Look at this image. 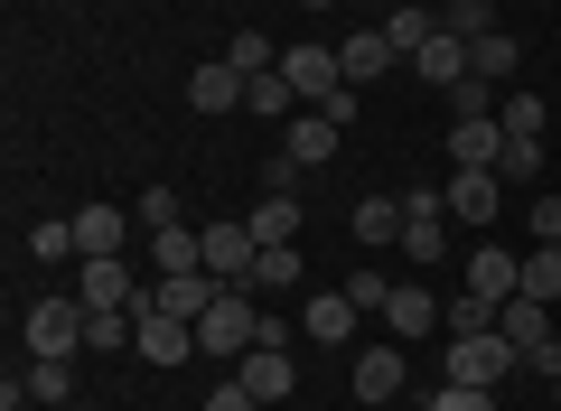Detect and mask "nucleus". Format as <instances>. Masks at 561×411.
<instances>
[{
	"instance_id": "nucleus-14",
	"label": "nucleus",
	"mask_w": 561,
	"mask_h": 411,
	"mask_svg": "<svg viewBox=\"0 0 561 411\" xmlns=\"http://www.w3.org/2000/svg\"><path fill=\"white\" fill-rule=\"evenodd\" d=\"M468 290L505 309V299L524 290V253H505V243H478V253H468Z\"/></svg>"
},
{
	"instance_id": "nucleus-7",
	"label": "nucleus",
	"mask_w": 561,
	"mask_h": 411,
	"mask_svg": "<svg viewBox=\"0 0 561 411\" xmlns=\"http://www.w3.org/2000/svg\"><path fill=\"white\" fill-rule=\"evenodd\" d=\"M140 290H150V281H140L122 253H94V262L76 272V299H84V309H140Z\"/></svg>"
},
{
	"instance_id": "nucleus-5",
	"label": "nucleus",
	"mask_w": 561,
	"mask_h": 411,
	"mask_svg": "<svg viewBox=\"0 0 561 411\" xmlns=\"http://www.w3.org/2000/svg\"><path fill=\"white\" fill-rule=\"evenodd\" d=\"M505 178L496 169H449V187H440V206H449V225H468V235H486V225L505 216Z\"/></svg>"
},
{
	"instance_id": "nucleus-32",
	"label": "nucleus",
	"mask_w": 561,
	"mask_h": 411,
	"mask_svg": "<svg viewBox=\"0 0 561 411\" xmlns=\"http://www.w3.org/2000/svg\"><path fill=\"white\" fill-rule=\"evenodd\" d=\"M131 216H140V235H160V225H179L187 206H179V187H140V196H131Z\"/></svg>"
},
{
	"instance_id": "nucleus-6",
	"label": "nucleus",
	"mask_w": 561,
	"mask_h": 411,
	"mask_svg": "<svg viewBox=\"0 0 561 411\" xmlns=\"http://www.w3.org/2000/svg\"><path fill=\"white\" fill-rule=\"evenodd\" d=\"M440 253H449V206H440V187H412L402 196V262L431 272Z\"/></svg>"
},
{
	"instance_id": "nucleus-29",
	"label": "nucleus",
	"mask_w": 561,
	"mask_h": 411,
	"mask_svg": "<svg viewBox=\"0 0 561 411\" xmlns=\"http://www.w3.org/2000/svg\"><path fill=\"white\" fill-rule=\"evenodd\" d=\"M84 355H131V309H84Z\"/></svg>"
},
{
	"instance_id": "nucleus-41",
	"label": "nucleus",
	"mask_w": 561,
	"mask_h": 411,
	"mask_svg": "<svg viewBox=\"0 0 561 411\" xmlns=\"http://www.w3.org/2000/svg\"><path fill=\"white\" fill-rule=\"evenodd\" d=\"M300 10H309V20H328V10H346V0H300Z\"/></svg>"
},
{
	"instance_id": "nucleus-23",
	"label": "nucleus",
	"mask_w": 561,
	"mask_h": 411,
	"mask_svg": "<svg viewBox=\"0 0 561 411\" xmlns=\"http://www.w3.org/2000/svg\"><path fill=\"white\" fill-rule=\"evenodd\" d=\"M515 66H524V47L505 38V28H486V38L468 47V76H478V84H515Z\"/></svg>"
},
{
	"instance_id": "nucleus-8",
	"label": "nucleus",
	"mask_w": 561,
	"mask_h": 411,
	"mask_svg": "<svg viewBox=\"0 0 561 411\" xmlns=\"http://www.w3.org/2000/svg\"><path fill=\"white\" fill-rule=\"evenodd\" d=\"M253 262H262V243H253V225H243V216H216V225H206V272H216V281H234V290H243Z\"/></svg>"
},
{
	"instance_id": "nucleus-40",
	"label": "nucleus",
	"mask_w": 561,
	"mask_h": 411,
	"mask_svg": "<svg viewBox=\"0 0 561 411\" xmlns=\"http://www.w3.org/2000/svg\"><path fill=\"white\" fill-rule=\"evenodd\" d=\"M206 411H262V402H253L243 384H216V392H206Z\"/></svg>"
},
{
	"instance_id": "nucleus-21",
	"label": "nucleus",
	"mask_w": 561,
	"mask_h": 411,
	"mask_svg": "<svg viewBox=\"0 0 561 411\" xmlns=\"http://www.w3.org/2000/svg\"><path fill=\"white\" fill-rule=\"evenodd\" d=\"M412 76H421V84H440V94H459V84H468V38H449V28H440V38L412 57Z\"/></svg>"
},
{
	"instance_id": "nucleus-1",
	"label": "nucleus",
	"mask_w": 561,
	"mask_h": 411,
	"mask_svg": "<svg viewBox=\"0 0 561 411\" xmlns=\"http://www.w3.org/2000/svg\"><path fill=\"white\" fill-rule=\"evenodd\" d=\"M515 365H524V355L505 346V328H468V336H449V355H440V384H486V392H496Z\"/></svg>"
},
{
	"instance_id": "nucleus-25",
	"label": "nucleus",
	"mask_w": 561,
	"mask_h": 411,
	"mask_svg": "<svg viewBox=\"0 0 561 411\" xmlns=\"http://www.w3.org/2000/svg\"><path fill=\"white\" fill-rule=\"evenodd\" d=\"M243 225H253V243H300V206H290V196H262V206H243Z\"/></svg>"
},
{
	"instance_id": "nucleus-31",
	"label": "nucleus",
	"mask_w": 561,
	"mask_h": 411,
	"mask_svg": "<svg viewBox=\"0 0 561 411\" xmlns=\"http://www.w3.org/2000/svg\"><path fill=\"white\" fill-rule=\"evenodd\" d=\"M440 28H449V38H468V47H478L486 28H496V0H449V10H440Z\"/></svg>"
},
{
	"instance_id": "nucleus-42",
	"label": "nucleus",
	"mask_w": 561,
	"mask_h": 411,
	"mask_svg": "<svg viewBox=\"0 0 561 411\" xmlns=\"http://www.w3.org/2000/svg\"><path fill=\"white\" fill-rule=\"evenodd\" d=\"M38 411H76V402H38Z\"/></svg>"
},
{
	"instance_id": "nucleus-43",
	"label": "nucleus",
	"mask_w": 561,
	"mask_h": 411,
	"mask_svg": "<svg viewBox=\"0 0 561 411\" xmlns=\"http://www.w3.org/2000/svg\"><path fill=\"white\" fill-rule=\"evenodd\" d=\"M431 10H449V0H431Z\"/></svg>"
},
{
	"instance_id": "nucleus-18",
	"label": "nucleus",
	"mask_w": 561,
	"mask_h": 411,
	"mask_svg": "<svg viewBox=\"0 0 561 411\" xmlns=\"http://www.w3.org/2000/svg\"><path fill=\"white\" fill-rule=\"evenodd\" d=\"M337 66H346V84H375L383 66H393V38H383L375 20H365V28H346V38H337Z\"/></svg>"
},
{
	"instance_id": "nucleus-35",
	"label": "nucleus",
	"mask_w": 561,
	"mask_h": 411,
	"mask_svg": "<svg viewBox=\"0 0 561 411\" xmlns=\"http://www.w3.org/2000/svg\"><path fill=\"white\" fill-rule=\"evenodd\" d=\"M337 290H346V299H356V309H365V318H383V299H393V281H383V272H346V281H337Z\"/></svg>"
},
{
	"instance_id": "nucleus-36",
	"label": "nucleus",
	"mask_w": 561,
	"mask_h": 411,
	"mask_svg": "<svg viewBox=\"0 0 561 411\" xmlns=\"http://www.w3.org/2000/svg\"><path fill=\"white\" fill-rule=\"evenodd\" d=\"M431 411H496V392H486V384H440Z\"/></svg>"
},
{
	"instance_id": "nucleus-4",
	"label": "nucleus",
	"mask_w": 561,
	"mask_h": 411,
	"mask_svg": "<svg viewBox=\"0 0 561 411\" xmlns=\"http://www.w3.org/2000/svg\"><path fill=\"white\" fill-rule=\"evenodd\" d=\"M131 355H140V365H187V355H197V328L169 318L160 299L140 290V309H131Z\"/></svg>"
},
{
	"instance_id": "nucleus-26",
	"label": "nucleus",
	"mask_w": 561,
	"mask_h": 411,
	"mask_svg": "<svg viewBox=\"0 0 561 411\" xmlns=\"http://www.w3.org/2000/svg\"><path fill=\"white\" fill-rule=\"evenodd\" d=\"M290 281H309L300 243H262V262H253V281H243V290H290Z\"/></svg>"
},
{
	"instance_id": "nucleus-28",
	"label": "nucleus",
	"mask_w": 561,
	"mask_h": 411,
	"mask_svg": "<svg viewBox=\"0 0 561 411\" xmlns=\"http://www.w3.org/2000/svg\"><path fill=\"white\" fill-rule=\"evenodd\" d=\"M243 113H262V122H290V113H300L290 76H280V66H272V76H253V84H243Z\"/></svg>"
},
{
	"instance_id": "nucleus-27",
	"label": "nucleus",
	"mask_w": 561,
	"mask_h": 411,
	"mask_svg": "<svg viewBox=\"0 0 561 411\" xmlns=\"http://www.w3.org/2000/svg\"><path fill=\"white\" fill-rule=\"evenodd\" d=\"M28 402H76V355H28Z\"/></svg>"
},
{
	"instance_id": "nucleus-39",
	"label": "nucleus",
	"mask_w": 561,
	"mask_h": 411,
	"mask_svg": "<svg viewBox=\"0 0 561 411\" xmlns=\"http://www.w3.org/2000/svg\"><path fill=\"white\" fill-rule=\"evenodd\" d=\"M524 225H534V243H561V196H534V206H524Z\"/></svg>"
},
{
	"instance_id": "nucleus-2",
	"label": "nucleus",
	"mask_w": 561,
	"mask_h": 411,
	"mask_svg": "<svg viewBox=\"0 0 561 411\" xmlns=\"http://www.w3.org/2000/svg\"><path fill=\"white\" fill-rule=\"evenodd\" d=\"M262 346V309H253V290H225L216 309L197 318V355H253Z\"/></svg>"
},
{
	"instance_id": "nucleus-13",
	"label": "nucleus",
	"mask_w": 561,
	"mask_h": 411,
	"mask_svg": "<svg viewBox=\"0 0 561 411\" xmlns=\"http://www.w3.org/2000/svg\"><path fill=\"white\" fill-rule=\"evenodd\" d=\"M346 384H356V402H402V336H383V346H365Z\"/></svg>"
},
{
	"instance_id": "nucleus-19",
	"label": "nucleus",
	"mask_w": 561,
	"mask_h": 411,
	"mask_svg": "<svg viewBox=\"0 0 561 411\" xmlns=\"http://www.w3.org/2000/svg\"><path fill=\"white\" fill-rule=\"evenodd\" d=\"M356 299H346V290H309V309H300V328L309 336H319V346H346V336H356Z\"/></svg>"
},
{
	"instance_id": "nucleus-15",
	"label": "nucleus",
	"mask_w": 561,
	"mask_h": 411,
	"mask_svg": "<svg viewBox=\"0 0 561 411\" xmlns=\"http://www.w3.org/2000/svg\"><path fill=\"white\" fill-rule=\"evenodd\" d=\"M243 84H253V76H243L234 57H206L197 76H187V103H197V113H234V103H243Z\"/></svg>"
},
{
	"instance_id": "nucleus-37",
	"label": "nucleus",
	"mask_w": 561,
	"mask_h": 411,
	"mask_svg": "<svg viewBox=\"0 0 561 411\" xmlns=\"http://www.w3.org/2000/svg\"><path fill=\"white\" fill-rule=\"evenodd\" d=\"M496 122H505V132H542V94H505Z\"/></svg>"
},
{
	"instance_id": "nucleus-20",
	"label": "nucleus",
	"mask_w": 561,
	"mask_h": 411,
	"mask_svg": "<svg viewBox=\"0 0 561 411\" xmlns=\"http://www.w3.org/2000/svg\"><path fill=\"white\" fill-rule=\"evenodd\" d=\"M346 235H356L365 253H383V243H402V196H356V216H346Z\"/></svg>"
},
{
	"instance_id": "nucleus-22",
	"label": "nucleus",
	"mask_w": 561,
	"mask_h": 411,
	"mask_svg": "<svg viewBox=\"0 0 561 411\" xmlns=\"http://www.w3.org/2000/svg\"><path fill=\"white\" fill-rule=\"evenodd\" d=\"M337 122H328V113H300V122H290V140H280V150H290V159H300V169H328V159H337Z\"/></svg>"
},
{
	"instance_id": "nucleus-38",
	"label": "nucleus",
	"mask_w": 561,
	"mask_h": 411,
	"mask_svg": "<svg viewBox=\"0 0 561 411\" xmlns=\"http://www.w3.org/2000/svg\"><path fill=\"white\" fill-rule=\"evenodd\" d=\"M28 253H38V262H66V253H76V225H38V235H28Z\"/></svg>"
},
{
	"instance_id": "nucleus-11",
	"label": "nucleus",
	"mask_w": 561,
	"mask_h": 411,
	"mask_svg": "<svg viewBox=\"0 0 561 411\" xmlns=\"http://www.w3.org/2000/svg\"><path fill=\"white\" fill-rule=\"evenodd\" d=\"M66 225H76V253L84 262H94V253H131V206H76V216H66Z\"/></svg>"
},
{
	"instance_id": "nucleus-10",
	"label": "nucleus",
	"mask_w": 561,
	"mask_h": 411,
	"mask_svg": "<svg viewBox=\"0 0 561 411\" xmlns=\"http://www.w3.org/2000/svg\"><path fill=\"white\" fill-rule=\"evenodd\" d=\"M234 384L272 411V402H290V392H300V365H290L280 346H253V355H234Z\"/></svg>"
},
{
	"instance_id": "nucleus-33",
	"label": "nucleus",
	"mask_w": 561,
	"mask_h": 411,
	"mask_svg": "<svg viewBox=\"0 0 561 411\" xmlns=\"http://www.w3.org/2000/svg\"><path fill=\"white\" fill-rule=\"evenodd\" d=\"M440 328H449V336H468V328H496V299L459 290V299H449V309H440Z\"/></svg>"
},
{
	"instance_id": "nucleus-3",
	"label": "nucleus",
	"mask_w": 561,
	"mask_h": 411,
	"mask_svg": "<svg viewBox=\"0 0 561 411\" xmlns=\"http://www.w3.org/2000/svg\"><path fill=\"white\" fill-rule=\"evenodd\" d=\"M280 76H290V94H300L309 113H328V103L346 94V66H337V47H319V38L280 47Z\"/></svg>"
},
{
	"instance_id": "nucleus-34",
	"label": "nucleus",
	"mask_w": 561,
	"mask_h": 411,
	"mask_svg": "<svg viewBox=\"0 0 561 411\" xmlns=\"http://www.w3.org/2000/svg\"><path fill=\"white\" fill-rule=\"evenodd\" d=\"M225 57H234V66H243V76H272V66H280V47H272V38H262V28H243V38H234V47H225Z\"/></svg>"
},
{
	"instance_id": "nucleus-30",
	"label": "nucleus",
	"mask_w": 561,
	"mask_h": 411,
	"mask_svg": "<svg viewBox=\"0 0 561 411\" xmlns=\"http://www.w3.org/2000/svg\"><path fill=\"white\" fill-rule=\"evenodd\" d=\"M524 299H542V309L561 299V243H534L524 253Z\"/></svg>"
},
{
	"instance_id": "nucleus-9",
	"label": "nucleus",
	"mask_w": 561,
	"mask_h": 411,
	"mask_svg": "<svg viewBox=\"0 0 561 411\" xmlns=\"http://www.w3.org/2000/svg\"><path fill=\"white\" fill-rule=\"evenodd\" d=\"M28 355H84V299H38L28 309Z\"/></svg>"
},
{
	"instance_id": "nucleus-17",
	"label": "nucleus",
	"mask_w": 561,
	"mask_h": 411,
	"mask_svg": "<svg viewBox=\"0 0 561 411\" xmlns=\"http://www.w3.org/2000/svg\"><path fill=\"white\" fill-rule=\"evenodd\" d=\"M383 328H393L402 346H412V336H431V328H440V299L421 290V281H393V299H383Z\"/></svg>"
},
{
	"instance_id": "nucleus-16",
	"label": "nucleus",
	"mask_w": 561,
	"mask_h": 411,
	"mask_svg": "<svg viewBox=\"0 0 561 411\" xmlns=\"http://www.w3.org/2000/svg\"><path fill=\"white\" fill-rule=\"evenodd\" d=\"M383 38H393V57H421V47L440 38V10H431V0H393V10H383Z\"/></svg>"
},
{
	"instance_id": "nucleus-12",
	"label": "nucleus",
	"mask_w": 561,
	"mask_h": 411,
	"mask_svg": "<svg viewBox=\"0 0 561 411\" xmlns=\"http://www.w3.org/2000/svg\"><path fill=\"white\" fill-rule=\"evenodd\" d=\"M496 150H505V122L496 113H459V122H449V169H496Z\"/></svg>"
},
{
	"instance_id": "nucleus-24",
	"label": "nucleus",
	"mask_w": 561,
	"mask_h": 411,
	"mask_svg": "<svg viewBox=\"0 0 561 411\" xmlns=\"http://www.w3.org/2000/svg\"><path fill=\"white\" fill-rule=\"evenodd\" d=\"M496 178H505V187H534V178H542V132H505Z\"/></svg>"
}]
</instances>
